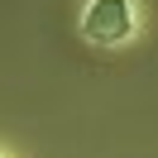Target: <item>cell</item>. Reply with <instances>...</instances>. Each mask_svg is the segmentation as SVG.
I'll return each mask as SVG.
<instances>
[{
	"label": "cell",
	"mask_w": 158,
	"mask_h": 158,
	"mask_svg": "<svg viewBox=\"0 0 158 158\" xmlns=\"http://www.w3.org/2000/svg\"><path fill=\"white\" fill-rule=\"evenodd\" d=\"M81 29L91 43H120L129 34V0H91Z\"/></svg>",
	"instance_id": "6da1fadb"
}]
</instances>
